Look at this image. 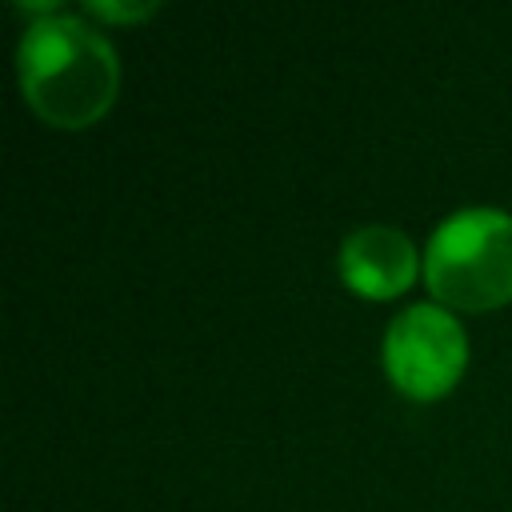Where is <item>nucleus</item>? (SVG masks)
<instances>
[{
  "label": "nucleus",
  "instance_id": "1",
  "mask_svg": "<svg viewBox=\"0 0 512 512\" xmlns=\"http://www.w3.org/2000/svg\"><path fill=\"white\" fill-rule=\"evenodd\" d=\"M28 108L60 132H80L108 116L120 92V60L108 36L76 12H52L24 28L16 48Z\"/></svg>",
  "mask_w": 512,
  "mask_h": 512
},
{
  "label": "nucleus",
  "instance_id": "2",
  "mask_svg": "<svg viewBox=\"0 0 512 512\" xmlns=\"http://www.w3.org/2000/svg\"><path fill=\"white\" fill-rule=\"evenodd\" d=\"M424 284L452 312H492L512 300V212L460 208L424 244Z\"/></svg>",
  "mask_w": 512,
  "mask_h": 512
},
{
  "label": "nucleus",
  "instance_id": "3",
  "mask_svg": "<svg viewBox=\"0 0 512 512\" xmlns=\"http://www.w3.org/2000/svg\"><path fill=\"white\" fill-rule=\"evenodd\" d=\"M380 360L400 396L432 404L460 384L468 368V332L456 312L436 300L408 304L384 328Z\"/></svg>",
  "mask_w": 512,
  "mask_h": 512
},
{
  "label": "nucleus",
  "instance_id": "4",
  "mask_svg": "<svg viewBox=\"0 0 512 512\" xmlns=\"http://www.w3.org/2000/svg\"><path fill=\"white\" fill-rule=\"evenodd\" d=\"M424 276V252L392 224H360L340 244V280L364 300H396Z\"/></svg>",
  "mask_w": 512,
  "mask_h": 512
},
{
  "label": "nucleus",
  "instance_id": "5",
  "mask_svg": "<svg viewBox=\"0 0 512 512\" xmlns=\"http://www.w3.org/2000/svg\"><path fill=\"white\" fill-rule=\"evenodd\" d=\"M84 12L96 16V20H108V24H140V20L156 16L160 4H108V0H88Z\"/></svg>",
  "mask_w": 512,
  "mask_h": 512
}]
</instances>
